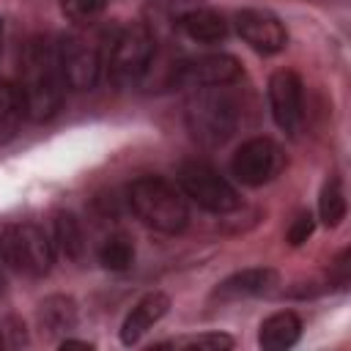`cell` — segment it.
<instances>
[{
    "mask_svg": "<svg viewBox=\"0 0 351 351\" xmlns=\"http://www.w3.org/2000/svg\"><path fill=\"white\" fill-rule=\"evenodd\" d=\"M0 346H3V335H0Z\"/></svg>",
    "mask_w": 351,
    "mask_h": 351,
    "instance_id": "cell-28",
    "label": "cell"
},
{
    "mask_svg": "<svg viewBox=\"0 0 351 351\" xmlns=\"http://www.w3.org/2000/svg\"><path fill=\"white\" fill-rule=\"evenodd\" d=\"M236 121V101L228 96L225 85L195 88V93L186 101V126L192 137L203 145H222L233 134Z\"/></svg>",
    "mask_w": 351,
    "mask_h": 351,
    "instance_id": "cell-3",
    "label": "cell"
},
{
    "mask_svg": "<svg viewBox=\"0 0 351 351\" xmlns=\"http://www.w3.org/2000/svg\"><path fill=\"white\" fill-rule=\"evenodd\" d=\"M16 93L22 101L25 118L41 123L49 121L66 93V77L58 58V44H49L47 38H33L19 60V82Z\"/></svg>",
    "mask_w": 351,
    "mask_h": 351,
    "instance_id": "cell-1",
    "label": "cell"
},
{
    "mask_svg": "<svg viewBox=\"0 0 351 351\" xmlns=\"http://www.w3.org/2000/svg\"><path fill=\"white\" fill-rule=\"evenodd\" d=\"M299 337H302V318L293 310L271 313L258 329V343L266 351H285L296 346Z\"/></svg>",
    "mask_w": 351,
    "mask_h": 351,
    "instance_id": "cell-15",
    "label": "cell"
},
{
    "mask_svg": "<svg viewBox=\"0 0 351 351\" xmlns=\"http://www.w3.org/2000/svg\"><path fill=\"white\" fill-rule=\"evenodd\" d=\"M277 271L269 266H252V269H241L230 277H225L217 288H214V299L219 302H239V299H250V296H266L274 291L277 285Z\"/></svg>",
    "mask_w": 351,
    "mask_h": 351,
    "instance_id": "cell-13",
    "label": "cell"
},
{
    "mask_svg": "<svg viewBox=\"0 0 351 351\" xmlns=\"http://www.w3.org/2000/svg\"><path fill=\"white\" fill-rule=\"evenodd\" d=\"M329 282H335L337 288H343V285L348 282V250H343V252H340V258L335 261V266H332V277H329Z\"/></svg>",
    "mask_w": 351,
    "mask_h": 351,
    "instance_id": "cell-24",
    "label": "cell"
},
{
    "mask_svg": "<svg viewBox=\"0 0 351 351\" xmlns=\"http://www.w3.org/2000/svg\"><path fill=\"white\" fill-rule=\"evenodd\" d=\"M318 217L326 228H337L346 219V192L340 178H326L318 197Z\"/></svg>",
    "mask_w": 351,
    "mask_h": 351,
    "instance_id": "cell-18",
    "label": "cell"
},
{
    "mask_svg": "<svg viewBox=\"0 0 351 351\" xmlns=\"http://www.w3.org/2000/svg\"><path fill=\"white\" fill-rule=\"evenodd\" d=\"M313 230H315V219H313V214L302 211V214H296V219L291 222L285 239H288L291 247H299V244H304V241L313 236Z\"/></svg>",
    "mask_w": 351,
    "mask_h": 351,
    "instance_id": "cell-23",
    "label": "cell"
},
{
    "mask_svg": "<svg viewBox=\"0 0 351 351\" xmlns=\"http://www.w3.org/2000/svg\"><path fill=\"white\" fill-rule=\"evenodd\" d=\"M60 348H63V351H66V348H85V351H90L93 343H88V340H74V337H63V340H60Z\"/></svg>",
    "mask_w": 351,
    "mask_h": 351,
    "instance_id": "cell-25",
    "label": "cell"
},
{
    "mask_svg": "<svg viewBox=\"0 0 351 351\" xmlns=\"http://www.w3.org/2000/svg\"><path fill=\"white\" fill-rule=\"evenodd\" d=\"M165 5H167L170 22L178 25L181 33L197 44H217L228 36L225 16L203 5L200 0H165Z\"/></svg>",
    "mask_w": 351,
    "mask_h": 351,
    "instance_id": "cell-9",
    "label": "cell"
},
{
    "mask_svg": "<svg viewBox=\"0 0 351 351\" xmlns=\"http://www.w3.org/2000/svg\"><path fill=\"white\" fill-rule=\"evenodd\" d=\"M170 310V296L162 291H151L143 299H137V304L129 310V315L121 324V343L123 346H134L140 343V337L154 329V324H159Z\"/></svg>",
    "mask_w": 351,
    "mask_h": 351,
    "instance_id": "cell-14",
    "label": "cell"
},
{
    "mask_svg": "<svg viewBox=\"0 0 351 351\" xmlns=\"http://www.w3.org/2000/svg\"><path fill=\"white\" fill-rule=\"evenodd\" d=\"M58 58H60V69H63L69 88L88 90L96 85L101 58L93 44H88L85 38H77V36H66L58 44Z\"/></svg>",
    "mask_w": 351,
    "mask_h": 351,
    "instance_id": "cell-12",
    "label": "cell"
},
{
    "mask_svg": "<svg viewBox=\"0 0 351 351\" xmlns=\"http://www.w3.org/2000/svg\"><path fill=\"white\" fill-rule=\"evenodd\" d=\"M134 261V247L126 236H110L99 247V263L110 271H126Z\"/></svg>",
    "mask_w": 351,
    "mask_h": 351,
    "instance_id": "cell-20",
    "label": "cell"
},
{
    "mask_svg": "<svg viewBox=\"0 0 351 351\" xmlns=\"http://www.w3.org/2000/svg\"><path fill=\"white\" fill-rule=\"evenodd\" d=\"M22 118H25V112H22L16 88L8 82H0V145L16 134Z\"/></svg>",
    "mask_w": 351,
    "mask_h": 351,
    "instance_id": "cell-19",
    "label": "cell"
},
{
    "mask_svg": "<svg viewBox=\"0 0 351 351\" xmlns=\"http://www.w3.org/2000/svg\"><path fill=\"white\" fill-rule=\"evenodd\" d=\"M52 247H58V252L69 261H80L82 250H85V236L80 228V219L71 211H58L52 219Z\"/></svg>",
    "mask_w": 351,
    "mask_h": 351,
    "instance_id": "cell-17",
    "label": "cell"
},
{
    "mask_svg": "<svg viewBox=\"0 0 351 351\" xmlns=\"http://www.w3.org/2000/svg\"><path fill=\"white\" fill-rule=\"evenodd\" d=\"M236 30L255 52H263V55H274V52L285 49V44H288V30L280 22V16H274L271 11H263V8L239 11Z\"/></svg>",
    "mask_w": 351,
    "mask_h": 351,
    "instance_id": "cell-11",
    "label": "cell"
},
{
    "mask_svg": "<svg viewBox=\"0 0 351 351\" xmlns=\"http://www.w3.org/2000/svg\"><path fill=\"white\" fill-rule=\"evenodd\" d=\"M38 324L47 329V335H63L77 326V304L71 296L52 293L38 304Z\"/></svg>",
    "mask_w": 351,
    "mask_h": 351,
    "instance_id": "cell-16",
    "label": "cell"
},
{
    "mask_svg": "<svg viewBox=\"0 0 351 351\" xmlns=\"http://www.w3.org/2000/svg\"><path fill=\"white\" fill-rule=\"evenodd\" d=\"M5 291V277H3V271H0V293Z\"/></svg>",
    "mask_w": 351,
    "mask_h": 351,
    "instance_id": "cell-26",
    "label": "cell"
},
{
    "mask_svg": "<svg viewBox=\"0 0 351 351\" xmlns=\"http://www.w3.org/2000/svg\"><path fill=\"white\" fill-rule=\"evenodd\" d=\"M52 258L55 247L36 222H0V263L30 277H44Z\"/></svg>",
    "mask_w": 351,
    "mask_h": 351,
    "instance_id": "cell-4",
    "label": "cell"
},
{
    "mask_svg": "<svg viewBox=\"0 0 351 351\" xmlns=\"http://www.w3.org/2000/svg\"><path fill=\"white\" fill-rule=\"evenodd\" d=\"M282 170V151L269 137H250L230 159V173L247 186H263Z\"/></svg>",
    "mask_w": 351,
    "mask_h": 351,
    "instance_id": "cell-7",
    "label": "cell"
},
{
    "mask_svg": "<svg viewBox=\"0 0 351 351\" xmlns=\"http://www.w3.org/2000/svg\"><path fill=\"white\" fill-rule=\"evenodd\" d=\"M129 206L148 228L176 236L189 222V206L186 195L178 184L162 178V176H143L129 184Z\"/></svg>",
    "mask_w": 351,
    "mask_h": 351,
    "instance_id": "cell-2",
    "label": "cell"
},
{
    "mask_svg": "<svg viewBox=\"0 0 351 351\" xmlns=\"http://www.w3.org/2000/svg\"><path fill=\"white\" fill-rule=\"evenodd\" d=\"M269 107L277 126L288 134H296L304 118V85L302 77L291 69H280L269 77Z\"/></svg>",
    "mask_w": 351,
    "mask_h": 351,
    "instance_id": "cell-10",
    "label": "cell"
},
{
    "mask_svg": "<svg viewBox=\"0 0 351 351\" xmlns=\"http://www.w3.org/2000/svg\"><path fill=\"white\" fill-rule=\"evenodd\" d=\"M151 60H154V33L140 22L126 25L112 41L107 77L118 88H132L145 77Z\"/></svg>",
    "mask_w": 351,
    "mask_h": 351,
    "instance_id": "cell-5",
    "label": "cell"
},
{
    "mask_svg": "<svg viewBox=\"0 0 351 351\" xmlns=\"http://www.w3.org/2000/svg\"><path fill=\"white\" fill-rule=\"evenodd\" d=\"M0 36H3V22H0Z\"/></svg>",
    "mask_w": 351,
    "mask_h": 351,
    "instance_id": "cell-27",
    "label": "cell"
},
{
    "mask_svg": "<svg viewBox=\"0 0 351 351\" xmlns=\"http://www.w3.org/2000/svg\"><path fill=\"white\" fill-rule=\"evenodd\" d=\"M178 186L192 203L211 214H228L241 203L236 186L225 176H219V170H214L208 162H184L178 167Z\"/></svg>",
    "mask_w": 351,
    "mask_h": 351,
    "instance_id": "cell-6",
    "label": "cell"
},
{
    "mask_svg": "<svg viewBox=\"0 0 351 351\" xmlns=\"http://www.w3.org/2000/svg\"><path fill=\"white\" fill-rule=\"evenodd\" d=\"M60 8H63V14H66L71 22L85 25V22H93L96 16L104 14L107 0H63Z\"/></svg>",
    "mask_w": 351,
    "mask_h": 351,
    "instance_id": "cell-21",
    "label": "cell"
},
{
    "mask_svg": "<svg viewBox=\"0 0 351 351\" xmlns=\"http://www.w3.org/2000/svg\"><path fill=\"white\" fill-rule=\"evenodd\" d=\"M170 346L197 348V351H228V348H233V337L222 335V332H206V335H195V337H186V340H176Z\"/></svg>",
    "mask_w": 351,
    "mask_h": 351,
    "instance_id": "cell-22",
    "label": "cell"
},
{
    "mask_svg": "<svg viewBox=\"0 0 351 351\" xmlns=\"http://www.w3.org/2000/svg\"><path fill=\"white\" fill-rule=\"evenodd\" d=\"M239 77H241L239 60L225 52L186 58L173 66V82L184 88H217V85H230Z\"/></svg>",
    "mask_w": 351,
    "mask_h": 351,
    "instance_id": "cell-8",
    "label": "cell"
}]
</instances>
